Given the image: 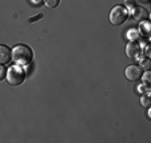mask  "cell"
<instances>
[{
    "label": "cell",
    "instance_id": "1",
    "mask_svg": "<svg viewBox=\"0 0 151 143\" xmlns=\"http://www.w3.org/2000/svg\"><path fill=\"white\" fill-rule=\"evenodd\" d=\"M34 54L32 50L26 44H17L12 48V60L16 66L27 67L32 63Z\"/></svg>",
    "mask_w": 151,
    "mask_h": 143
},
{
    "label": "cell",
    "instance_id": "2",
    "mask_svg": "<svg viewBox=\"0 0 151 143\" xmlns=\"http://www.w3.org/2000/svg\"><path fill=\"white\" fill-rule=\"evenodd\" d=\"M6 78L11 86H20L26 80V71L20 66H12L7 70Z\"/></svg>",
    "mask_w": 151,
    "mask_h": 143
},
{
    "label": "cell",
    "instance_id": "3",
    "mask_svg": "<svg viewBox=\"0 0 151 143\" xmlns=\"http://www.w3.org/2000/svg\"><path fill=\"white\" fill-rule=\"evenodd\" d=\"M127 16H128L127 8H124L122 6H115L110 12V22L114 26H120L127 20Z\"/></svg>",
    "mask_w": 151,
    "mask_h": 143
},
{
    "label": "cell",
    "instance_id": "4",
    "mask_svg": "<svg viewBox=\"0 0 151 143\" xmlns=\"http://www.w3.org/2000/svg\"><path fill=\"white\" fill-rule=\"evenodd\" d=\"M142 74H143L142 68H140L139 66H137V64H131V66H128L127 68H126V71H124L126 78H127L130 82H138V80H140Z\"/></svg>",
    "mask_w": 151,
    "mask_h": 143
},
{
    "label": "cell",
    "instance_id": "5",
    "mask_svg": "<svg viewBox=\"0 0 151 143\" xmlns=\"http://www.w3.org/2000/svg\"><path fill=\"white\" fill-rule=\"evenodd\" d=\"M139 54H142V47L137 42H128L126 46V55L131 59L139 57Z\"/></svg>",
    "mask_w": 151,
    "mask_h": 143
},
{
    "label": "cell",
    "instance_id": "6",
    "mask_svg": "<svg viewBox=\"0 0 151 143\" xmlns=\"http://www.w3.org/2000/svg\"><path fill=\"white\" fill-rule=\"evenodd\" d=\"M131 17L137 22H143L148 19V11L143 7H132L131 8Z\"/></svg>",
    "mask_w": 151,
    "mask_h": 143
},
{
    "label": "cell",
    "instance_id": "7",
    "mask_svg": "<svg viewBox=\"0 0 151 143\" xmlns=\"http://www.w3.org/2000/svg\"><path fill=\"white\" fill-rule=\"evenodd\" d=\"M11 60H12V50L8 46L0 44V64L1 66L8 64Z\"/></svg>",
    "mask_w": 151,
    "mask_h": 143
},
{
    "label": "cell",
    "instance_id": "8",
    "mask_svg": "<svg viewBox=\"0 0 151 143\" xmlns=\"http://www.w3.org/2000/svg\"><path fill=\"white\" fill-rule=\"evenodd\" d=\"M127 37L130 42H137V40H140L142 39V35H140V32L138 31V29L135 28H131L127 31Z\"/></svg>",
    "mask_w": 151,
    "mask_h": 143
},
{
    "label": "cell",
    "instance_id": "9",
    "mask_svg": "<svg viewBox=\"0 0 151 143\" xmlns=\"http://www.w3.org/2000/svg\"><path fill=\"white\" fill-rule=\"evenodd\" d=\"M139 23H140V26L138 31L140 32L142 36H148V34H150V23H148L147 20H143V22H139Z\"/></svg>",
    "mask_w": 151,
    "mask_h": 143
},
{
    "label": "cell",
    "instance_id": "10",
    "mask_svg": "<svg viewBox=\"0 0 151 143\" xmlns=\"http://www.w3.org/2000/svg\"><path fill=\"white\" fill-rule=\"evenodd\" d=\"M140 104H142L143 107H146V109H148V107H150L151 99H150V96H148V94H145V95H142V96H140Z\"/></svg>",
    "mask_w": 151,
    "mask_h": 143
},
{
    "label": "cell",
    "instance_id": "11",
    "mask_svg": "<svg viewBox=\"0 0 151 143\" xmlns=\"http://www.w3.org/2000/svg\"><path fill=\"white\" fill-rule=\"evenodd\" d=\"M140 59V68L142 70H146V71H148L150 70V59H148L147 56L146 57H139Z\"/></svg>",
    "mask_w": 151,
    "mask_h": 143
},
{
    "label": "cell",
    "instance_id": "12",
    "mask_svg": "<svg viewBox=\"0 0 151 143\" xmlns=\"http://www.w3.org/2000/svg\"><path fill=\"white\" fill-rule=\"evenodd\" d=\"M44 1V4H46L48 8H55V7L59 6L60 0H43Z\"/></svg>",
    "mask_w": 151,
    "mask_h": 143
},
{
    "label": "cell",
    "instance_id": "13",
    "mask_svg": "<svg viewBox=\"0 0 151 143\" xmlns=\"http://www.w3.org/2000/svg\"><path fill=\"white\" fill-rule=\"evenodd\" d=\"M140 79H143L145 84H148V83H150V72L146 71L145 74H142V78H140Z\"/></svg>",
    "mask_w": 151,
    "mask_h": 143
},
{
    "label": "cell",
    "instance_id": "14",
    "mask_svg": "<svg viewBox=\"0 0 151 143\" xmlns=\"http://www.w3.org/2000/svg\"><path fill=\"white\" fill-rule=\"evenodd\" d=\"M6 74H7V71H6V68H4V66L0 64V80H3L4 78H6Z\"/></svg>",
    "mask_w": 151,
    "mask_h": 143
},
{
    "label": "cell",
    "instance_id": "15",
    "mask_svg": "<svg viewBox=\"0 0 151 143\" xmlns=\"http://www.w3.org/2000/svg\"><path fill=\"white\" fill-rule=\"evenodd\" d=\"M124 3H126V7H127V8H132V7H135L134 6V0H124Z\"/></svg>",
    "mask_w": 151,
    "mask_h": 143
},
{
    "label": "cell",
    "instance_id": "16",
    "mask_svg": "<svg viewBox=\"0 0 151 143\" xmlns=\"http://www.w3.org/2000/svg\"><path fill=\"white\" fill-rule=\"evenodd\" d=\"M31 1V4H34V6H36V7H39V6H42L44 1L43 0H29Z\"/></svg>",
    "mask_w": 151,
    "mask_h": 143
},
{
    "label": "cell",
    "instance_id": "17",
    "mask_svg": "<svg viewBox=\"0 0 151 143\" xmlns=\"http://www.w3.org/2000/svg\"><path fill=\"white\" fill-rule=\"evenodd\" d=\"M146 86V84H142V86H139V87H138V91H139V92H142V94H143V92H146V91H147V87H145Z\"/></svg>",
    "mask_w": 151,
    "mask_h": 143
},
{
    "label": "cell",
    "instance_id": "18",
    "mask_svg": "<svg viewBox=\"0 0 151 143\" xmlns=\"http://www.w3.org/2000/svg\"><path fill=\"white\" fill-rule=\"evenodd\" d=\"M42 17H43V15H37L36 17H31V19L28 20V22H29V23H34L35 20H37V19H42Z\"/></svg>",
    "mask_w": 151,
    "mask_h": 143
}]
</instances>
